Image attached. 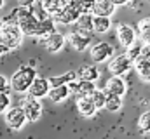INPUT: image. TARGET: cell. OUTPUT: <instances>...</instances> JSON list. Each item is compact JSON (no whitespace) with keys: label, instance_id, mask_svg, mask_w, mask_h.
<instances>
[{"label":"cell","instance_id":"obj_32","mask_svg":"<svg viewBox=\"0 0 150 139\" xmlns=\"http://www.w3.org/2000/svg\"><path fill=\"white\" fill-rule=\"evenodd\" d=\"M142 59H145V61H150V44H143V47H142V56H140Z\"/></svg>","mask_w":150,"mask_h":139},{"label":"cell","instance_id":"obj_4","mask_svg":"<svg viewBox=\"0 0 150 139\" xmlns=\"http://www.w3.org/2000/svg\"><path fill=\"white\" fill-rule=\"evenodd\" d=\"M21 110L26 117V122H37L42 117V103L40 99H35V98L26 96L21 103Z\"/></svg>","mask_w":150,"mask_h":139},{"label":"cell","instance_id":"obj_21","mask_svg":"<svg viewBox=\"0 0 150 139\" xmlns=\"http://www.w3.org/2000/svg\"><path fill=\"white\" fill-rule=\"evenodd\" d=\"M75 26H77L75 32L91 35L93 33V14H82V16H79V19L75 21Z\"/></svg>","mask_w":150,"mask_h":139},{"label":"cell","instance_id":"obj_19","mask_svg":"<svg viewBox=\"0 0 150 139\" xmlns=\"http://www.w3.org/2000/svg\"><path fill=\"white\" fill-rule=\"evenodd\" d=\"M67 4H68V0H40L42 11L49 16H54L56 12H59Z\"/></svg>","mask_w":150,"mask_h":139},{"label":"cell","instance_id":"obj_22","mask_svg":"<svg viewBox=\"0 0 150 139\" xmlns=\"http://www.w3.org/2000/svg\"><path fill=\"white\" fill-rule=\"evenodd\" d=\"M100 78V71L96 66H84L77 71V80H84V82H96Z\"/></svg>","mask_w":150,"mask_h":139},{"label":"cell","instance_id":"obj_13","mask_svg":"<svg viewBox=\"0 0 150 139\" xmlns=\"http://www.w3.org/2000/svg\"><path fill=\"white\" fill-rule=\"evenodd\" d=\"M68 89H70V94H75L77 98L80 96H89L96 87L94 82H84V80H75V82H70L68 84Z\"/></svg>","mask_w":150,"mask_h":139},{"label":"cell","instance_id":"obj_3","mask_svg":"<svg viewBox=\"0 0 150 139\" xmlns=\"http://www.w3.org/2000/svg\"><path fill=\"white\" fill-rule=\"evenodd\" d=\"M23 38H25V35H23V32L19 30V26L16 23H4L2 25V28H0V42L9 51L18 49L23 44Z\"/></svg>","mask_w":150,"mask_h":139},{"label":"cell","instance_id":"obj_24","mask_svg":"<svg viewBox=\"0 0 150 139\" xmlns=\"http://www.w3.org/2000/svg\"><path fill=\"white\" fill-rule=\"evenodd\" d=\"M112 26L110 18H101V16H93V32L96 33H107Z\"/></svg>","mask_w":150,"mask_h":139},{"label":"cell","instance_id":"obj_7","mask_svg":"<svg viewBox=\"0 0 150 139\" xmlns=\"http://www.w3.org/2000/svg\"><path fill=\"white\" fill-rule=\"evenodd\" d=\"M133 66L131 59L126 56V54H119V56H113L108 63V71L112 73V77H122L124 73H127Z\"/></svg>","mask_w":150,"mask_h":139},{"label":"cell","instance_id":"obj_34","mask_svg":"<svg viewBox=\"0 0 150 139\" xmlns=\"http://www.w3.org/2000/svg\"><path fill=\"white\" fill-rule=\"evenodd\" d=\"M35 4V0H18V5L19 7H25V9H32Z\"/></svg>","mask_w":150,"mask_h":139},{"label":"cell","instance_id":"obj_25","mask_svg":"<svg viewBox=\"0 0 150 139\" xmlns=\"http://www.w3.org/2000/svg\"><path fill=\"white\" fill-rule=\"evenodd\" d=\"M107 111L110 113H117L120 108H122V98L119 96H112V94H107L105 92V106H103Z\"/></svg>","mask_w":150,"mask_h":139},{"label":"cell","instance_id":"obj_35","mask_svg":"<svg viewBox=\"0 0 150 139\" xmlns=\"http://www.w3.org/2000/svg\"><path fill=\"white\" fill-rule=\"evenodd\" d=\"M7 52H11V51H9V49H7V47H5V45L0 42V58H2V56H5Z\"/></svg>","mask_w":150,"mask_h":139},{"label":"cell","instance_id":"obj_20","mask_svg":"<svg viewBox=\"0 0 150 139\" xmlns=\"http://www.w3.org/2000/svg\"><path fill=\"white\" fill-rule=\"evenodd\" d=\"M77 80V71H67L59 77H49L47 82L51 87H58V85H68L70 82H75Z\"/></svg>","mask_w":150,"mask_h":139},{"label":"cell","instance_id":"obj_6","mask_svg":"<svg viewBox=\"0 0 150 139\" xmlns=\"http://www.w3.org/2000/svg\"><path fill=\"white\" fill-rule=\"evenodd\" d=\"M113 54H115V49L108 42H96L91 47V59L94 63H105V61H108L112 58Z\"/></svg>","mask_w":150,"mask_h":139},{"label":"cell","instance_id":"obj_2","mask_svg":"<svg viewBox=\"0 0 150 139\" xmlns=\"http://www.w3.org/2000/svg\"><path fill=\"white\" fill-rule=\"evenodd\" d=\"M12 16H14V23L19 26V30L23 32L25 37H33L35 28H37V23H38L40 18L35 16V12L32 9L18 7V9L12 11Z\"/></svg>","mask_w":150,"mask_h":139},{"label":"cell","instance_id":"obj_8","mask_svg":"<svg viewBox=\"0 0 150 139\" xmlns=\"http://www.w3.org/2000/svg\"><path fill=\"white\" fill-rule=\"evenodd\" d=\"M40 42H42V47H44L47 52L56 54V52H59V51L65 47L67 38H65V35L59 33V32H52L51 35H47V37L40 38Z\"/></svg>","mask_w":150,"mask_h":139},{"label":"cell","instance_id":"obj_27","mask_svg":"<svg viewBox=\"0 0 150 139\" xmlns=\"http://www.w3.org/2000/svg\"><path fill=\"white\" fill-rule=\"evenodd\" d=\"M142 47H143V42H142V40H134V42L127 47L126 56L131 59V63H134V61L142 56Z\"/></svg>","mask_w":150,"mask_h":139},{"label":"cell","instance_id":"obj_28","mask_svg":"<svg viewBox=\"0 0 150 139\" xmlns=\"http://www.w3.org/2000/svg\"><path fill=\"white\" fill-rule=\"evenodd\" d=\"M138 32H140V38L143 44H150V18H145L138 23Z\"/></svg>","mask_w":150,"mask_h":139},{"label":"cell","instance_id":"obj_29","mask_svg":"<svg viewBox=\"0 0 150 139\" xmlns=\"http://www.w3.org/2000/svg\"><path fill=\"white\" fill-rule=\"evenodd\" d=\"M89 98H91V101L94 104V108L96 110H103V106H105V91L103 89H94L91 94H89Z\"/></svg>","mask_w":150,"mask_h":139},{"label":"cell","instance_id":"obj_16","mask_svg":"<svg viewBox=\"0 0 150 139\" xmlns=\"http://www.w3.org/2000/svg\"><path fill=\"white\" fill-rule=\"evenodd\" d=\"M115 5H113L110 0H94V5H93V16H101V18H110L113 12H115Z\"/></svg>","mask_w":150,"mask_h":139},{"label":"cell","instance_id":"obj_26","mask_svg":"<svg viewBox=\"0 0 150 139\" xmlns=\"http://www.w3.org/2000/svg\"><path fill=\"white\" fill-rule=\"evenodd\" d=\"M75 9L77 12L82 16V14H91L93 12V5H94V0H68Z\"/></svg>","mask_w":150,"mask_h":139},{"label":"cell","instance_id":"obj_15","mask_svg":"<svg viewBox=\"0 0 150 139\" xmlns=\"http://www.w3.org/2000/svg\"><path fill=\"white\" fill-rule=\"evenodd\" d=\"M52 32H56V23L52 21V18L45 16V18H40V19H38L33 37H37V38H44V37L51 35Z\"/></svg>","mask_w":150,"mask_h":139},{"label":"cell","instance_id":"obj_1","mask_svg":"<svg viewBox=\"0 0 150 139\" xmlns=\"http://www.w3.org/2000/svg\"><path fill=\"white\" fill-rule=\"evenodd\" d=\"M35 78H37V70L33 66H19L9 78V87L18 94H26Z\"/></svg>","mask_w":150,"mask_h":139},{"label":"cell","instance_id":"obj_11","mask_svg":"<svg viewBox=\"0 0 150 139\" xmlns=\"http://www.w3.org/2000/svg\"><path fill=\"white\" fill-rule=\"evenodd\" d=\"M49 89H51V85H49L47 78H44V77H37V78L33 80V84L30 85V89H28L26 94H28L30 98L40 99V98H45V96H47Z\"/></svg>","mask_w":150,"mask_h":139},{"label":"cell","instance_id":"obj_37","mask_svg":"<svg viewBox=\"0 0 150 139\" xmlns=\"http://www.w3.org/2000/svg\"><path fill=\"white\" fill-rule=\"evenodd\" d=\"M4 4H5V0H0V9L4 7Z\"/></svg>","mask_w":150,"mask_h":139},{"label":"cell","instance_id":"obj_12","mask_svg":"<svg viewBox=\"0 0 150 139\" xmlns=\"http://www.w3.org/2000/svg\"><path fill=\"white\" fill-rule=\"evenodd\" d=\"M65 38L70 42L72 49H75L77 52H84L89 47V44H91V35L80 33V32H72V33L68 35V37H65Z\"/></svg>","mask_w":150,"mask_h":139},{"label":"cell","instance_id":"obj_17","mask_svg":"<svg viewBox=\"0 0 150 139\" xmlns=\"http://www.w3.org/2000/svg\"><path fill=\"white\" fill-rule=\"evenodd\" d=\"M77 110H79V113L84 117V118H93L94 115H96V108H94V104L91 101V98L89 96H80V98H77Z\"/></svg>","mask_w":150,"mask_h":139},{"label":"cell","instance_id":"obj_5","mask_svg":"<svg viewBox=\"0 0 150 139\" xmlns=\"http://www.w3.org/2000/svg\"><path fill=\"white\" fill-rule=\"evenodd\" d=\"M4 115H5V124L12 131H21L26 124V117H25L21 106H11Z\"/></svg>","mask_w":150,"mask_h":139},{"label":"cell","instance_id":"obj_36","mask_svg":"<svg viewBox=\"0 0 150 139\" xmlns=\"http://www.w3.org/2000/svg\"><path fill=\"white\" fill-rule=\"evenodd\" d=\"M113 5L117 7V5H126V4H129V0H110Z\"/></svg>","mask_w":150,"mask_h":139},{"label":"cell","instance_id":"obj_23","mask_svg":"<svg viewBox=\"0 0 150 139\" xmlns=\"http://www.w3.org/2000/svg\"><path fill=\"white\" fill-rule=\"evenodd\" d=\"M133 66H134L138 77H140L143 82H150V61H145V59L138 58V59L133 63Z\"/></svg>","mask_w":150,"mask_h":139},{"label":"cell","instance_id":"obj_30","mask_svg":"<svg viewBox=\"0 0 150 139\" xmlns=\"http://www.w3.org/2000/svg\"><path fill=\"white\" fill-rule=\"evenodd\" d=\"M138 131L142 134H149L150 132V111H145L140 115L138 118Z\"/></svg>","mask_w":150,"mask_h":139},{"label":"cell","instance_id":"obj_33","mask_svg":"<svg viewBox=\"0 0 150 139\" xmlns=\"http://www.w3.org/2000/svg\"><path fill=\"white\" fill-rule=\"evenodd\" d=\"M7 89H9V78L0 73V92H7Z\"/></svg>","mask_w":150,"mask_h":139},{"label":"cell","instance_id":"obj_9","mask_svg":"<svg viewBox=\"0 0 150 139\" xmlns=\"http://www.w3.org/2000/svg\"><path fill=\"white\" fill-rule=\"evenodd\" d=\"M79 16H80V14L77 12V9L68 2L59 12H56L54 16H49V18H52V21H54L56 25H58V23H59V25H75V21L79 19Z\"/></svg>","mask_w":150,"mask_h":139},{"label":"cell","instance_id":"obj_18","mask_svg":"<svg viewBox=\"0 0 150 139\" xmlns=\"http://www.w3.org/2000/svg\"><path fill=\"white\" fill-rule=\"evenodd\" d=\"M47 98L52 103H63L70 98V89L68 85H58V87H51L47 92Z\"/></svg>","mask_w":150,"mask_h":139},{"label":"cell","instance_id":"obj_38","mask_svg":"<svg viewBox=\"0 0 150 139\" xmlns=\"http://www.w3.org/2000/svg\"><path fill=\"white\" fill-rule=\"evenodd\" d=\"M2 25H4V21H2V19H0V28H2Z\"/></svg>","mask_w":150,"mask_h":139},{"label":"cell","instance_id":"obj_14","mask_svg":"<svg viewBox=\"0 0 150 139\" xmlns=\"http://www.w3.org/2000/svg\"><path fill=\"white\" fill-rule=\"evenodd\" d=\"M117 40L120 42V45L122 47H129L134 40H136V33H134V30L129 26V25H119L117 26Z\"/></svg>","mask_w":150,"mask_h":139},{"label":"cell","instance_id":"obj_31","mask_svg":"<svg viewBox=\"0 0 150 139\" xmlns=\"http://www.w3.org/2000/svg\"><path fill=\"white\" fill-rule=\"evenodd\" d=\"M9 108H11V94L0 92V113H5Z\"/></svg>","mask_w":150,"mask_h":139},{"label":"cell","instance_id":"obj_10","mask_svg":"<svg viewBox=\"0 0 150 139\" xmlns=\"http://www.w3.org/2000/svg\"><path fill=\"white\" fill-rule=\"evenodd\" d=\"M103 91H105L107 94L122 98V96H126V92H127V85H126V82H124L122 77H110V78L107 80Z\"/></svg>","mask_w":150,"mask_h":139}]
</instances>
